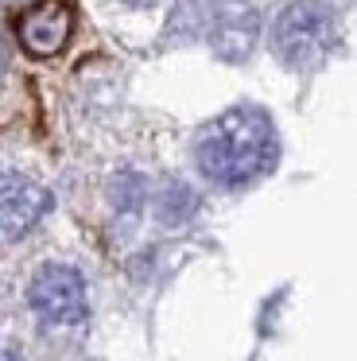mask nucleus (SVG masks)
Segmentation results:
<instances>
[{
	"label": "nucleus",
	"mask_w": 357,
	"mask_h": 361,
	"mask_svg": "<svg viewBox=\"0 0 357 361\" xmlns=\"http://www.w3.org/2000/svg\"><path fill=\"white\" fill-rule=\"evenodd\" d=\"M0 361H23V357L16 350H8V345H0Z\"/></svg>",
	"instance_id": "obj_8"
},
{
	"label": "nucleus",
	"mask_w": 357,
	"mask_h": 361,
	"mask_svg": "<svg viewBox=\"0 0 357 361\" xmlns=\"http://www.w3.org/2000/svg\"><path fill=\"white\" fill-rule=\"evenodd\" d=\"M194 159H198V171L217 187H245L276 167V128H272L268 113L253 109V105H237L202 128Z\"/></svg>",
	"instance_id": "obj_1"
},
{
	"label": "nucleus",
	"mask_w": 357,
	"mask_h": 361,
	"mask_svg": "<svg viewBox=\"0 0 357 361\" xmlns=\"http://www.w3.org/2000/svg\"><path fill=\"white\" fill-rule=\"evenodd\" d=\"M256 32H260V20H256V12L248 8L245 0H217L206 16L210 43L229 63H241L256 47Z\"/></svg>",
	"instance_id": "obj_6"
},
{
	"label": "nucleus",
	"mask_w": 357,
	"mask_h": 361,
	"mask_svg": "<svg viewBox=\"0 0 357 361\" xmlns=\"http://www.w3.org/2000/svg\"><path fill=\"white\" fill-rule=\"evenodd\" d=\"M74 32V4L70 0H35L16 20V39L31 59H54Z\"/></svg>",
	"instance_id": "obj_4"
},
{
	"label": "nucleus",
	"mask_w": 357,
	"mask_h": 361,
	"mask_svg": "<svg viewBox=\"0 0 357 361\" xmlns=\"http://www.w3.org/2000/svg\"><path fill=\"white\" fill-rule=\"evenodd\" d=\"M338 43V16L322 0H291L272 24V51L279 63L307 71L318 66Z\"/></svg>",
	"instance_id": "obj_2"
},
{
	"label": "nucleus",
	"mask_w": 357,
	"mask_h": 361,
	"mask_svg": "<svg viewBox=\"0 0 357 361\" xmlns=\"http://www.w3.org/2000/svg\"><path fill=\"white\" fill-rule=\"evenodd\" d=\"M28 303L51 326H78L90 311L85 299V280L74 272L70 264H43L31 276L28 288Z\"/></svg>",
	"instance_id": "obj_3"
},
{
	"label": "nucleus",
	"mask_w": 357,
	"mask_h": 361,
	"mask_svg": "<svg viewBox=\"0 0 357 361\" xmlns=\"http://www.w3.org/2000/svg\"><path fill=\"white\" fill-rule=\"evenodd\" d=\"M4 66H8V47H4V39H0V74H4Z\"/></svg>",
	"instance_id": "obj_9"
},
{
	"label": "nucleus",
	"mask_w": 357,
	"mask_h": 361,
	"mask_svg": "<svg viewBox=\"0 0 357 361\" xmlns=\"http://www.w3.org/2000/svg\"><path fill=\"white\" fill-rule=\"evenodd\" d=\"M121 4H128V8H152V4H159V0H121Z\"/></svg>",
	"instance_id": "obj_7"
},
{
	"label": "nucleus",
	"mask_w": 357,
	"mask_h": 361,
	"mask_svg": "<svg viewBox=\"0 0 357 361\" xmlns=\"http://www.w3.org/2000/svg\"><path fill=\"white\" fill-rule=\"evenodd\" d=\"M51 210V190L20 171H0V241H20Z\"/></svg>",
	"instance_id": "obj_5"
}]
</instances>
